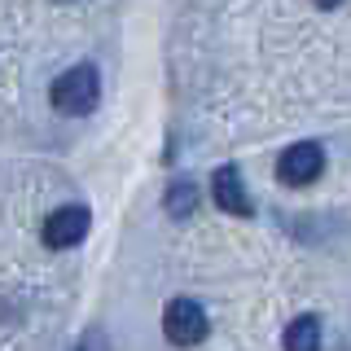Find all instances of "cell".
Listing matches in <instances>:
<instances>
[{"instance_id":"obj_5","label":"cell","mask_w":351,"mask_h":351,"mask_svg":"<svg viewBox=\"0 0 351 351\" xmlns=\"http://www.w3.org/2000/svg\"><path fill=\"white\" fill-rule=\"evenodd\" d=\"M211 202L219 206V211L228 215H255V197H250L246 180H241V167L237 162H219V167L211 171Z\"/></svg>"},{"instance_id":"obj_9","label":"cell","mask_w":351,"mask_h":351,"mask_svg":"<svg viewBox=\"0 0 351 351\" xmlns=\"http://www.w3.org/2000/svg\"><path fill=\"white\" fill-rule=\"evenodd\" d=\"M62 5H71V0H62Z\"/></svg>"},{"instance_id":"obj_7","label":"cell","mask_w":351,"mask_h":351,"mask_svg":"<svg viewBox=\"0 0 351 351\" xmlns=\"http://www.w3.org/2000/svg\"><path fill=\"white\" fill-rule=\"evenodd\" d=\"M162 211H167L176 224H180V219H189L197 211V184L193 180H171L167 184V197H162Z\"/></svg>"},{"instance_id":"obj_4","label":"cell","mask_w":351,"mask_h":351,"mask_svg":"<svg viewBox=\"0 0 351 351\" xmlns=\"http://www.w3.org/2000/svg\"><path fill=\"white\" fill-rule=\"evenodd\" d=\"M88 228H93L88 206L66 202V206H58V211H49L40 237H44V246H49V250H71V246H80V241L88 237Z\"/></svg>"},{"instance_id":"obj_1","label":"cell","mask_w":351,"mask_h":351,"mask_svg":"<svg viewBox=\"0 0 351 351\" xmlns=\"http://www.w3.org/2000/svg\"><path fill=\"white\" fill-rule=\"evenodd\" d=\"M97 97H101V75H97V66H93V62H75V66H66L58 80H53V88H49L53 110H58V114H66V119L88 114V110L97 106Z\"/></svg>"},{"instance_id":"obj_8","label":"cell","mask_w":351,"mask_h":351,"mask_svg":"<svg viewBox=\"0 0 351 351\" xmlns=\"http://www.w3.org/2000/svg\"><path fill=\"white\" fill-rule=\"evenodd\" d=\"M312 5H316V9H338L343 0H312Z\"/></svg>"},{"instance_id":"obj_2","label":"cell","mask_w":351,"mask_h":351,"mask_svg":"<svg viewBox=\"0 0 351 351\" xmlns=\"http://www.w3.org/2000/svg\"><path fill=\"white\" fill-rule=\"evenodd\" d=\"M211 334V321H206V307L189 299V294H176L162 307V338L171 347H197L202 338Z\"/></svg>"},{"instance_id":"obj_6","label":"cell","mask_w":351,"mask_h":351,"mask_svg":"<svg viewBox=\"0 0 351 351\" xmlns=\"http://www.w3.org/2000/svg\"><path fill=\"white\" fill-rule=\"evenodd\" d=\"M281 347H285V351H321V321H316L312 312L294 316V321L285 325Z\"/></svg>"},{"instance_id":"obj_3","label":"cell","mask_w":351,"mask_h":351,"mask_svg":"<svg viewBox=\"0 0 351 351\" xmlns=\"http://www.w3.org/2000/svg\"><path fill=\"white\" fill-rule=\"evenodd\" d=\"M321 171H325V149L316 141H294L277 158V180L285 189H307V184L321 180Z\"/></svg>"}]
</instances>
